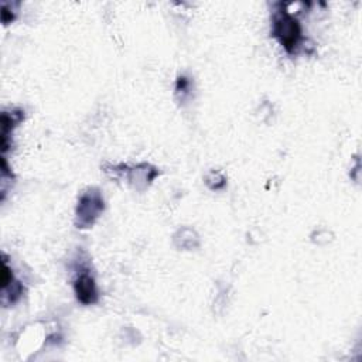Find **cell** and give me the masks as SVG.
<instances>
[{
  "mask_svg": "<svg viewBox=\"0 0 362 362\" xmlns=\"http://www.w3.org/2000/svg\"><path fill=\"white\" fill-rule=\"evenodd\" d=\"M75 294L82 304H92L98 300V291L93 277L88 272H82L78 274L74 283Z\"/></svg>",
  "mask_w": 362,
  "mask_h": 362,
  "instance_id": "3957f363",
  "label": "cell"
},
{
  "mask_svg": "<svg viewBox=\"0 0 362 362\" xmlns=\"http://www.w3.org/2000/svg\"><path fill=\"white\" fill-rule=\"evenodd\" d=\"M273 35L287 52H294L301 41V27L290 13L279 11L273 18Z\"/></svg>",
  "mask_w": 362,
  "mask_h": 362,
  "instance_id": "6da1fadb",
  "label": "cell"
},
{
  "mask_svg": "<svg viewBox=\"0 0 362 362\" xmlns=\"http://www.w3.org/2000/svg\"><path fill=\"white\" fill-rule=\"evenodd\" d=\"M102 208H103V199L100 198L99 192H88L82 195L76 209V218L79 225L78 228L90 226L98 218V214L102 211Z\"/></svg>",
  "mask_w": 362,
  "mask_h": 362,
  "instance_id": "7a4b0ae2",
  "label": "cell"
}]
</instances>
